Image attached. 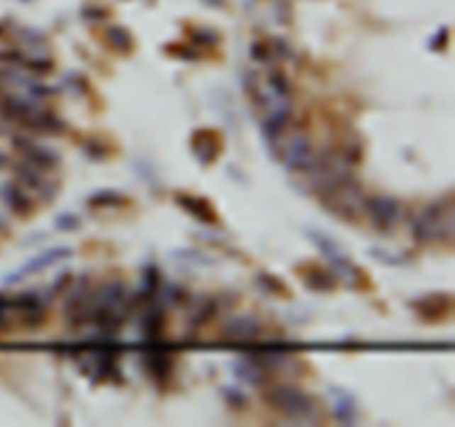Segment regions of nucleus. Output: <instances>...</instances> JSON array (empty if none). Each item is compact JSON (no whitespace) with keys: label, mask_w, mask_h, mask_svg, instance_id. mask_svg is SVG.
<instances>
[{"label":"nucleus","mask_w":455,"mask_h":427,"mask_svg":"<svg viewBox=\"0 0 455 427\" xmlns=\"http://www.w3.org/2000/svg\"><path fill=\"white\" fill-rule=\"evenodd\" d=\"M413 236L420 243H449L453 238V203L444 199L417 211L413 221Z\"/></svg>","instance_id":"f257e3e1"},{"label":"nucleus","mask_w":455,"mask_h":427,"mask_svg":"<svg viewBox=\"0 0 455 427\" xmlns=\"http://www.w3.org/2000/svg\"><path fill=\"white\" fill-rule=\"evenodd\" d=\"M271 143L278 145V156L282 160V165L289 172H307L313 162L315 154H313V145H311V138L307 131L282 129Z\"/></svg>","instance_id":"f03ea898"},{"label":"nucleus","mask_w":455,"mask_h":427,"mask_svg":"<svg viewBox=\"0 0 455 427\" xmlns=\"http://www.w3.org/2000/svg\"><path fill=\"white\" fill-rule=\"evenodd\" d=\"M322 203L329 211L338 214V216L344 218H358L360 214H364V192L358 185V180L349 176L344 180H340L338 185H333L329 192H325L322 196Z\"/></svg>","instance_id":"7ed1b4c3"},{"label":"nucleus","mask_w":455,"mask_h":427,"mask_svg":"<svg viewBox=\"0 0 455 427\" xmlns=\"http://www.w3.org/2000/svg\"><path fill=\"white\" fill-rule=\"evenodd\" d=\"M266 403L276 407L278 412L286 414L289 418H296V421H313V414H315V405L313 401L307 396L305 392H300L296 387H289V385H280V387H274L264 394Z\"/></svg>","instance_id":"20e7f679"},{"label":"nucleus","mask_w":455,"mask_h":427,"mask_svg":"<svg viewBox=\"0 0 455 427\" xmlns=\"http://www.w3.org/2000/svg\"><path fill=\"white\" fill-rule=\"evenodd\" d=\"M364 214L378 229H382V232H391V229L402 221V205L395 199H391V196H380V194L366 196Z\"/></svg>","instance_id":"39448f33"},{"label":"nucleus","mask_w":455,"mask_h":427,"mask_svg":"<svg viewBox=\"0 0 455 427\" xmlns=\"http://www.w3.org/2000/svg\"><path fill=\"white\" fill-rule=\"evenodd\" d=\"M223 334L227 340L235 343H251L260 334V321L251 318V316H240V318H229L223 325Z\"/></svg>","instance_id":"423d86ee"},{"label":"nucleus","mask_w":455,"mask_h":427,"mask_svg":"<svg viewBox=\"0 0 455 427\" xmlns=\"http://www.w3.org/2000/svg\"><path fill=\"white\" fill-rule=\"evenodd\" d=\"M69 254H72V252L67 250V248H54V250H47V252H43L40 256L31 258L23 270H18L16 274L7 276V281H11V283H13V281H21V278H25V276H29V274H36V272H40V270H45V267H49V265H54V262H58V260L67 258Z\"/></svg>","instance_id":"0eeeda50"},{"label":"nucleus","mask_w":455,"mask_h":427,"mask_svg":"<svg viewBox=\"0 0 455 427\" xmlns=\"http://www.w3.org/2000/svg\"><path fill=\"white\" fill-rule=\"evenodd\" d=\"M191 150L200 162H211L220 154V143H218L213 131H196L191 138Z\"/></svg>","instance_id":"6e6552de"},{"label":"nucleus","mask_w":455,"mask_h":427,"mask_svg":"<svg viewBox=\"0 0 455 427\" xmlns=\"http://www.w3.org/2000/svg\"><path fill=\"white\" fill-rule=\"evenodd\" d=\"M329 394L333 396V412L340 421H347V423H353L358 416V407H356V401L349 396V392H342L338 387H331Z\"/></svg>","instance_id":"1a4fd4ad"},{"label":"nucleus","mask_w":455,"mask_h":427,"mask_svg":"<svg viewBox=\"0 0 455 427\" xmlns=\"http://www.w3.org/2000/svg\"><path fill=\"white\" fill-rule=\"evenodd\" d=\"M0 194H3V201H5V205H7L11 211H16V214H23V216H25V214L31 209L29 194H27V192H23L18 185L7 183Z\"/></svg>","instance_id":"9d476101"},{"label":"nucleus","mask_w":455,"mask_h":427,"mask_svg":"<svg viewBox=\"0 0 455 427\" xmlns=\"http://www.w3.org/2000/svg\"><path fill=\"white\" fill-rule=\"evenodd\" d=\"M417 303V311L427 318H437L442 316L444 311L451 305V299L446 294H431V296H425L422 301H415Z\"/></svg>","instance_id":"9b49d317"},{"label":"nucleus","mask_w":455,"mask_h":427,"mask_svg":"<svg viewBox=\"0 0 455 427\" xmlns=\"http://www.w3.org/2000/svg\"><path fill=\"white\" fill-rule=\"evenodd\" d=\"M331 270H333L335 278H338V281H342L344 285H358L362 281V274L358 272V267L353 265L351 260H347L342 254L331 258Z\"/></svg>","instance_id":"f8f14e48"},{"label":"nucleus","mask_w":455,"mask_h":427,"mask_svg":"<svg viewBox=\"0 0 455 427\" xmlns=\"http://www.w3.org/2000/svg\"><path fill=\"white\" fill-rule=\"evenodd\" d=\"M233 372L240 381L249 383V385H260L262 381V367L256 363L254 358H242L233 365Z\"/></svg>","instance_id":"ddd939ff"},{"label":"nucleus","mask_w":455,"mask_h":427,"mask_svg":"<svg viewBox=\"0 0 455 427\" xmlns=\"http://www.w3.org/2000/svg\"><path fill=\"white\" fill-rule=\"evenodd\" d=\"M178 203L184 209H189V214H193V216L200 218V221H209L211 223L215 218L211 205L207 201H202V199H196V196H178Z\"/></svg>","instance_id":"4468645a"},{"label":"nucleus","mask_w":455,"mask_h":427,"mask_svg":"<svg viewBox=\"0 0 455 427\" xmlns=\"http://www.w3.org/2000/svg\"><path fill=\"white\" fill-rule=\"evenodd\" d=\"M145 363H147L149 374L156 376V379H167V374L172 372V360L162 352H149L145 356Z\"/></svg>","instance_id":"2eb2a0df"},{"label":"nucleus","mask_w":455,"mask_h":427,"mask_svg":"<svg viewBox=\"0 0 455 427\" xmlns=\"http://www.w3.org/2000/svg\"><path fill=\"white\" fill-rule=\"evenodd\" d=\"M107 43L118 49V52H129L133 47V38L129 36V31L123 27H109L107 29Z\"/></svg>","instance_id":"dca6fc26"},{"label":"nucleus","mask_w":455,"mask_h":427,"mask_svg":"<svg viewBox=\"0 0 455 427\" xmlns=\"http://www.w3.org/2000/svg\"><path fill=\"white\" fill-rule=\"evenodd\" d=\"M305 281H307V285H309L311 289H322V292H327V289L333 287V276H331L329 272H325V270H320V267H313L309 274H305Z\"/></svg>","instance_id":"f3484780"},{"label":"nucleus","mask_w":455,"mask_h":427,"mask_svg":"<svg viewBox=\"0 0 455 427\" xmlns=\"http://www.w3.org/2000/svg\"><path fill=\"white\" fill-rule=\"evenodd\" d=\"M87 203H89V205H100V207H103V205H116V203H120V194L111 192V189L96 192Z\"/></svg>","instance_id":"a211bd4d"},{"label":"nucleus","mask_w":455,"mask_h":427,"mask_svg":"<svg viewBox=\"0 0 455 427\" xmlns=\"http://www.w3.org/2000/svg\"><path fill=\"white\" fill-rule=\"evenodd\" d=\"M274 13H276V21L278 23L286 25V23H289L291 9H289V5L284 3V0H276V3H274Z\"/></svg>","instance_id":"6ab92c4d"},{"label":"nucleus","mask_w":455,"mask_h":427,"mask_svg":"<svg viewBox=\"0 0 455 427\" xmlns=\"http://www.w3.org/2000/svg\"><path fill=\"white\" fill-rule=\"evenodd\" d=\"M78 225V218L74 216V214H64V216H60L56 221V227L58 229H74Z\"/></svg>","instance_id":"aec40b11"},{"label":"nucleus","mask_w":455,"mask_h":427,"mask_svg":"<svg viewBox=\"0 0 455 427\" xmlns=\"http://www.w3.org/2000/svg\"><path fill=\"white\" fill-rule=\"evenodd\" d=\"M82 16H85L87 21H100V18H105L107 11L100 9V7H85L82 9Z\"/></svg>","instance_id":"412c9836"},{"label":"nucleus","mask_w":455,"mask_h":427,"mask_svg":"<svg viewBox=\"0 0 455 427\" xmlns=\"http://www.w3.org/2000/svg\"><path fill=\"white\" fill-rule=\"evenodd\" d=\"M196 34H198L196 40H200V43H215L218 40V36L213 34V31H209V29H198Z\"/></svg>","instance_id":"4be33fe9"},{"label":"nucleus","mask_w":455,"mask_h":427,"mask_svg":"<svg viewBox=\"0 0 455 427\" xmlns=\"http://www.w3.org/2000/svg\"><path fill=\"white\" fill-rule=\"evenodd\" d=\"M9 309H11L9 301L0 296V325H3V323L7 321V311H9Z\"/></svg>","instance_id":"5701e85b"},{"label":"nucleus","mask_w":455,"mask_h":427,"mask_svg":"<svg viewBox=\"0 0 455 427\" xmlns=\"http://www.w3.org/2000/svg\"><path fill=\"white\" fill-rule=\"evenodd\" d=\"M225 396H227L231 403H238V405L245 403V396H242V394H235V389H225Z\"/></svg>","instance_id":"b1692460"},{"label":"nucleus","mask_w":455,"mask_h":427,"mask_svg":"<svg viewBox=\"0 0 455 427\" xmlns=\"http://www.w3.org/2000/svg\"><path fill=\"white\" fill-rule=\"evenodd\" d=\"M205 3H209V5H215V7H220L225 0H205Z\"/></svg>","instance_id":"393cba45"},{"label":"nucleus","mask_w":455,"mask_h":427,"mask_svg":"<svg viewBox=\"0 0 455 427\" xmlns=\"http://www.w3.org/2000/svg\"><path fill=\"white\" fill-rule=\"evenodd\" d=\"M5 165V154H0V167Z\"/></svg>","instance_id":"a878e982"}]
</instances>
